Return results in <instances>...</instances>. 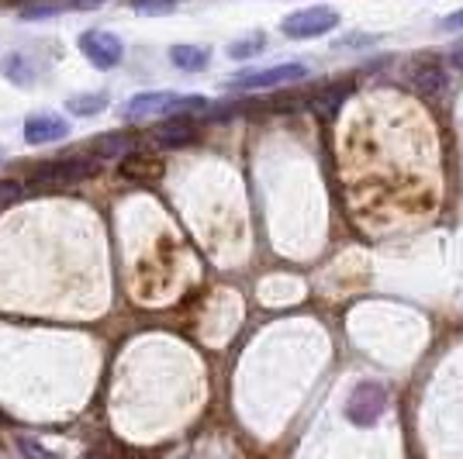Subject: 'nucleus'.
<instances>
[{"mask_svg": "<svg viewBox=\"0 0 463 459\" xmlns=\"http://www.w3.org/2000/svg\"><path fill=\"white\" fill-rule=\"evenodd\" d=\"M208 100L204 97H180L170 94V90H146V94H136L125 108H121V117L125 121H146V117L156 115H187V111H204Z\"/></svg>", "mask_w": 463, "mask_h": 459, "instance_id": "f257e3e1", "label": "nucleus"}, {"mask_svg": "<svg viewBox=\"0 0 463 459\" xmlns=\"http://www.w3.org/2000/svg\"><path fill=\"white\" fill-rule=\"evenodd\" d=\"M387 411V387L377 380H364L353 387L346 401V418L356 425V428H370L377 425L381 415Z\"/></svg>", "mask_w": 463, "mask_h": 459, "instance_id": "f03ea898", "label": "nucleus"}, {"mask_svg": "<svg viewBox=\"0 0 463 459\" xmlns=\"http://www.w3.org/2000/svg\"><path fill=\"white\" fill-rule=\"evenodd\" d=\"M335 24H339V11L328 7V4H315V7H301V11L288 14L280 28H284L288 39L301 42V39H322Z\"/></svg>", "mask_w": 463, "mask_h": 459, "instance_id": "7ed1b4c3", "label": "nucleus"}, {"mask_svg": "<svg viewBox=\"0 0 463 459\" xmlns=\"http://www.w3.org/2000/svg\"><path fill=\"white\" fill-rule=\"evenodd\" d=\"M308 77L305 62H284V66H270V70H256V73H242V77L229 80V90H270L280 83H298Z\"/></svg>", "mask_w": 463, "mask_h": 459, "instance_id": "20e7f679", "label": "nucleus"}, {"mask_svg": "<svg viewBox=\"0 0 463 459\" xmlns=\"http://www.w3.org/2000/svg\"><path fill=\"white\" fill-rule=\"evenodd\" d=\"M80 49H83V56L90 59L97 70H115L118 62L125 59V45H121V39L111 35V32H100V28L83 32V35H80Z\"/></svg>", "mask_w": 463, "mask_h": 459, "instance_id": "39448f33", "label": "nucleus"}, {"mask_svg": "<svg viewBox=\"0 0 463 459\" xmlns=\"http://www.w3.org/2000/svg\"><path fill=\"white\" fill-rule=\"evenodd\" d=\"M62 135H70L66 117L52 115V111H35L24 117V142L28 145H45V142H59Z\"/></svg>", "mask_w": 463, "mask_h": 459, "instance_id": "423d86ee", "label": "nucleus"}, {"mask_svg": "<svg viewBox=\"0 0 463 459\" xmlns=\"http://www.w3.org/2000/svg\"><path fill=\"white\" fill-rule=\"evenodd\" d=\"M94 173V163L87 159H49L42 170H35V183H80Z\"/></svg>", "mask_w": 463, "mask_h": 459, "instance_id": "0eeeda50", "label": "nucleus"}, {"mask_svg": "<svg viewBox=\"0 0 463 459\" xmlns=\"http://www.w3.org/2000/svg\"><path fill=\"white\" fill-rule=\"evenodd\" d=\"M194 135H197V128L187 117H174V121L156 128V142L159 145H187V142H194Z\"/></svg>", "mask_w": 463, "mask_h": 459, "instance_id": "6e6552de", "label": "nucleus"}, {"mask_svg": "<svg viewBox=\"0 0 463 459\" xmlns=\"http://www.w3.org/2000/svg\"><path fill=\"white\" fill-rule=\"evenodd\" d=\"M208 59H212L208 49H201V45H174V49H170V62H174L176 70H187V73L204 70Z\"/></svg>", "mask_w": 463, "mask_h": 459, "instance_id": "1a4fd4ad", "label": "nucleus"}, {"mask_svg": "<svg viewBox=\"0 0 463 459\" xmlns=\"http://www.w3.org/2000/svg\"><path fill=\"white\" fill-rule=\"evenodd\" d=\"M136 149V138L132 135H100L94 142V155H100V159H121L125 153H132Z\"/></svg>", "mask_w": 463, "mask_h": 459, "instance_id": "9d476101", "label": "nucleus"}, {"mask_svg": "<svg viewBox=\"0 0 463 459\" xmlns=\"http://www.w3.org/2000/svg\"><path fill=\"white\" fill-rule=\"evenodd\" d=\"M411 77H415V83H419L422 90H429V87H432V90L439 94V90L446 87V73L439 70V66H436V62H432V59H425V62H419Z\"/></svg>", "mask_w": 463, "mask_h": 459, "instance_id": "9b49d317", "label": "nucleus"}, {"mask_svg": "<svg viewBox=\"0 0 463 459\" xmlns=\"http://www.w3.org/2000/svg\"><path fill=\"white\" fill-rule=\"evenodd\" d=\"M66 108L80 117H90L97 115L100 108H108V94H80V97H70L66 100Z\"/></svg>", "mask_w": 463, "mask_h": 459, "instance_id": "f8f14e48", "label": "nucleus"}, {"mask_svg": "<svg viewBox=\"0 0 463 459\" xmlns=\"http://www.w3.org/2000/svg\"><path fill=\"white\" fill-rule=\"evenodd\" d=\"M263 45H267V35H263V32H252V35H246V39L232 42L229 56L232 59H252L256 52H263Z\"/></svg>", "mask_w": 463, "mask_h": 459, "instance_id": "ddd939ff", "label": "nucleus"}, {"mask_svg": "<svg viewBox=\"0 0 463 459\" xmlns=\"http://www.w3.org/2000/svg\"><path fill=\"white\" fill-rule=\"evenodd\" d=\"M149 163H156V159H142V155H132V159H125V163H121V173H125L128 180H156L159 166H149Z\"/></svg>", "mask_w": 463, "mask_h": 459, "instance_id": "4468645a", "label": "nucleus"}, {"mask_svg": "<svg viewBox=\"0 0 463 459\" xmlns=\"http://www.w3.org/2000/svg\"><path fill=\"white\" fill-rule=\"evenodd\" d=\"M18 445H21V453H24L28 459H56L52 453H45V449H42V445H35L32 439H18Z\"/></svg>", "mask_w": 463, "mask_h": 459, "instance_id": "2eb2a0df", "label": "nucleus"}, {"mask_svg": "<svg viewBox=\"0 0 463 459\" xmlns=\"http://www.w3.org/2000/svg\"><path fill=\"white\" fill-rule=\"evenodd\" d=\"M176 0H136V7L138 11H170V7H174Z\"/></svg>", "mask_w": 463, "mask_h": 459, "instance_id": "dca6fc26", "label": "nucleus"}, {"mask_svg": "<svg viewBox=\"0 0 463 459\" xmlns=\"http://www.w3.org/2000/svg\"><path fill=\"white\" fill-rule=\"evenodd\" d=\"M443 28H446V32H463V7H460V11H453V14H446Z\"/></svg>", "mask_w": 463, "mask_h": 459, "instance_id": "f3484780", "label": "nucleus"}, {"mask_svg": "<svg viewBox=\"0 0 463 459\" xmlns=\"http://www.w3.org/2000/svg\"><path fill=\"white\" fill-rule=\"evenodd\" d=\"M339 45H377V39L373 35H346Z\"/></svg>", "mask_w": 463, "mask_h": 459, "instance_id": "a211bd4d", "label": "nucleus"}, {"mask_svg": "<svg viewBox=\"0 0 463 459\" xmlns=\"http://www.w3.org/2000/svg\"><path fill=\"white\" fill-rule=\"evenodd\" d=\"M449 62H453V66H457V70L463 73V39L457 42L453 49H449Z\"/></svg>", "mask_w": 463, "mask_h": 459, "instance_id": "6ab92c4d", "label": "nucleus"}, {"mask_svg": "<svg viewBox=\"0 0 463 459\" xmlns=\"http://www.w3.org/2000/svg\"><path fill=\"white\" fill-rule=\"evenodd\" d=\"M77 4H83V7H87V4H100V0H77Z\"/></svg>", "mask_w": 463, "mask_h": 459, "instance_id": "aec40b11", "label": "nucleus"}]
</instances>
